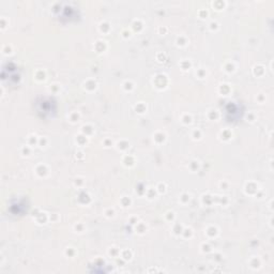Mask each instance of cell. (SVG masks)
Masks as SVG:
<instances>
[{"label":"cell","instance_id":"7a4b0ae2","mask_svg":"<svg viewBox=\"0 0 274 274\" xmlns=\"http://www.w3.org/2000/svg\"><path fill=\"white\" fill-rule=\"evenodd\" d=\"M37 110L44 118L54 117L57 110L56 102L51 98H40L37 101Z\"/></svg>","mask_w":274,"mask_h":274},{"label":"cell","instance_id":"6da1fadb","mask_svg":"<svg viewBox=\"0 0 274 274\" xmlns=\"http://www.w3.org/2000/svg\"><path fill=\"white\" fill-rule=\"evenodd\" d=\"M55 14L61 21H73L79 17L78 10L67 3L57 4L55 6Z\"/></svg>","mask_w":274,"mask_h":274},{"label":"cell","instance_id":"3957f363","mask_svg":"<svg viewBox=\"0 0 274 274\" xmlns=\"http://www.w3.org/2000/svg\"><path fill=\"white\" fill-rule=\"evenodd\" d=\"M3 81L8 82L9 85H16L19 82L20 74L18 67L14 63H7L3 67Z\"/></svg>","mask_w":274,"mask_h":274},{"label":"cell","instance_id":"277c9868","mask_svg":"<svg viewBox=\"0 0 274 274\" xmlns=\"http://www.w3.org/2000/svg\"><path fill=\"white\" fill-rule=\"evenodd\" d=\"M226 118L228 121H238L242 118L243 109L241 108V105H238L234 102H231L230 104L226 107Z\"/></svg>","mask_w":274,"mask_h":274}]
</instances>
